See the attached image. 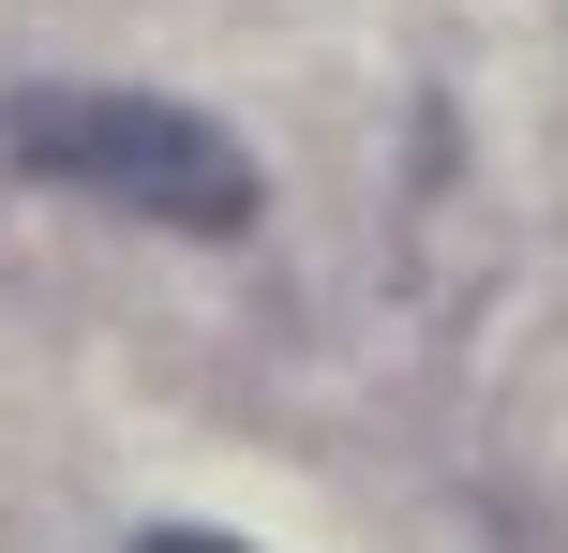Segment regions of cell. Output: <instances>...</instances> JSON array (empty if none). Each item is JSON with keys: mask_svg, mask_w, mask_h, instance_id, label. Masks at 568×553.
I'll use <instances>...</instances> for the list:
<instances>
[{"mask_svg": "<svg viewBox=\"0 0 568 553\" xmlns=\"http://www.w3.org/2000/svg\"><path fill=\"white\" fill-rule=\"evenodd\" d=\"M0 150L30 180L90 209H135V225H180V239H240L255 225V150L225 120L165 105V90H16L0 105Z\"/></svg>", "mask_w": 568, "mask_h": 553, "instance_id": "1", "label": "cell"}, {"mask_svg": "<svg viewBox=\"0 0 568 553\" xmlns=\"http://www.w3.org/2000/svg\"><path fill=\"white\" fill-rule=\"evenodd\" d=\"M135 553H240V539H210V524H150Z\"/></svg>", "mask_w": 568, "mask_h": 553, "instance_id": "2", "label": "cell"}]
</instances>
